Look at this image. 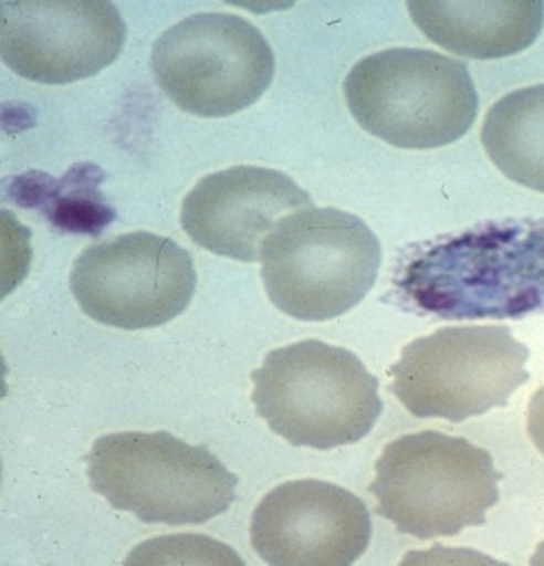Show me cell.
I'll use <instances>...</instances> for the list:
<instances>
[{
	"label": "cell",
	"instance_id": "2",
	"mask_svg": "<svg viewBox=\"0 0 544 566\" xmlns=\"http://www.w3.org/2000/svg\"><path fill=\"white\" fill-rule=\"evenodd\" d=\"M259 417L293 447L329 451L366 438L384 410L363 360L323 340L272 349L252 371Z\"/></svg>",
	"mask_w": 544,
	"mask_h": 566
},
{
	"label": "cell",
	"instance_id": "3",
	"mask_svg": "<svg viewBox=\"0 0 544 566\" xmlns=\"http://www.w3.org/2000/svg\"><path fill=\"white\" fill-rule=\"evenodd\" d=\"M261 279L282 313L325 322L366 297L381 268V243L358 216L341 209L289 213L261 245Z\"/></svg>",
	"mask_w": 544,
	"mask_h": 566
},
{
	"label": "cell",
	"instance_id": "12",
	"mask_svg": "<svg viewBox=\"0 0 544 566\" xmlns=\"http://www.w3.org/2000/svg\"><path fill=\"white\" fill-rule=\"evenodd\" d=\"M311 207V196L289 175L237 166L202 177L181 202L179 220L202 250L254 263L278 222Z\"/></svg>",
	"mask_w": 544,
	"mask_h": 566
},
{
	"label": "cell",
	"instance_id": "1",
	"mask_svg": "<svg viewBox=\"0 0 544 566\" xmlns=\"http://www.w3.org/2000/svg\"><path fill=\"white\" fill-rule=\"evenodd\" d=\"M397 293L440 319H522L544 311V220H494L420 248Z\"/></svg>",
	"mask_w": 544,
	"mask_h": 566
},
{
	"label": "cell",
	"instance_id": "8",
	"mask_svg": "<svg viewBox=\"0 0 544 566\" xmlns=\"http://www.w3.org/2000/svg\"><path fill=\"white\" fill-rule=\"evenodd\" d=\"M159 88L187 114L224 118L252 107L275 77V55L250 21L202 12L170 25L153 45Z\"/></svg>",
	"mask_w": 544,
	"mask_h": 566
},
{
	"label": "cell",
	"instance_id": "11",
	"mask_svg": "<svg viewBox=\"0 0 544 566\" xmlns=\"http://www.w3.org/2000/svg\"><path fill=\"white\" fill-rule=\"evenodd\" d=\"M373 537L370 512L327 481H291L270 490L250 522L257 555L272 566H349Z\"/></svg>",
	"mask_w": 544,
	"mask_h": 566
},
{
	"label": "cell",
	"instance_id": "17",
	"mask_svg": "<svg viewBox=\"0 0 544 566\" xmlns=\"http://www.w3.org/2000/svg\"><path fill=\"white\" fill-rule=\"evenodd\" d=\"M533 562L537 564V562H544V544L537 548V553H535V557H533Z\"/></svg>",
	"mask_w": 544,
	"mask_h": 566
},
{
	"label": "cell",
	"instance_id": "5",
	"mask_svg": "<svg viewBox=\"0 0 544 566\" xmlns=\"http://www.w3.org/2000/svg\"><path fill=\"white\" fill-rule=\"evenodd\" d=\"M490 451L438 431L408 433L381 451L370 492L379 516L408 537H453L483 526L499 501Z\"/></svg>",
	"mask_w": 544,
	"mask_h": 566
},
{
	"label": "cell",
	"instance_id": "4",
	"mask_svg": "<svg viewBox=\"0 0 544 566\" xmlns=\"http://www.w3.org/2000/svg\"><path fill=\"white\" fill-rule=\"evenodd\" d=\"M354 120L401 150H433L463 138L477 120L479 93L468 66L425 49H388L347 73Z\"/></svg>",
	"mask_w": 544,
	"mask_h": 566
},
{
	"label": "cell",
	"instance_id": "9",
	"mask_svg": "<svg viewBox=\"0 0 544 566\" xmlns=\"http://www.w3.org/2000/svg\"><path fill=\"white\" fill-rule=\"evenodd\" d=\"M80 308L105 326L142 332L187 311L198 274L191 254L150 231H132L86 248L71 270Z\"/></svg>",
	"mask_w": 544,
	"mask_h": 566
},
{
	"label": "cell",
	"instance_id": "15",
	"mask_svg": "<svg viewBox=\"0 0 544 566\" xmlns=\"http://www.w3.org/2000/svg\"><path fill=\"white\" fill-rule=\"evenodd\" d=\"M125 562H243L230 546L198 535H172L150 539Z\"/></svg>",
	"mask_w": 544,
	"mask_h": 566
},
{
	"label": "cell",
	"instance_id": "7",
	"mask_svg": "<svg viewBox=\"0 0 544 566\" xmlns=\"http://www.w3.org/2000/svg\"><path fill=\"white\" fill-rule=\"evenodd\" d=\"M529 356L506 326H447L404 347L390 390L420 419L461 423L509 406L531 379Z\"/></svg>",
	"mask_w": 544,
	"mask_h": 566
},
{
	"label": "cell",
	"instance_id": "13",
	"mask_svg": "<svg viewBox=\"0 0 544 566\" xmlns=\"http://www.w3.org/2000/svg\"><path fill=\"white\" fill-rule=\"evenodd\" d=\"M414 23L440 49L470 60H502L526 51L542 32L544 3L433 0L406 6Z\"/></svg>",
	"mask_w": 544,
	"mask_h": 566
},
{
	"label": "cell",
	"instance_id": "10",
	"mask_svg": "<svg viewBox=\"0 0 544 566\" xmlns=\"http://www.w3.org/2000/svg\"><path fill=\"white\" fill-rule=\"evenodd\" d=\"M125 23L105 0H19L0 6V55L17 75L71 84L116 62Z\"/></svg>",
	"mask_w": 544,
	"mask_h": 566
},
{
	"label": "cell",
	"instance_id": "14",
	"mask_svg": "<svg viewBox=\"0 0 544 566\" xmlns=\"http://www.w3.org/2000/svg\"><path fill=\"white\" fill-rule=\"evenodd\" d=\"M481 144L511 181L544 193V84L499 98L485 114Z\"/></svg>",
	"mask_w": 544,
	"mask_h": 566
},
{
	"label": "cell",
	"instance_id": "16",
	"mask_svg": "<svg viewBox=\"0 0 544 566\" xmlns=\"http://www.w3.org/2000/svg\"><path fill=\"white\" fill-rule=\"evenodd\" d=\"M526 429L533 444L544 455V386L531 397L529 412H526Z\"/></svg>",
	"mask_w": 544,
	"mask_h": 566
},
{
	"label": "cell",
	"instance_id": "6",
	"mask_svg": "<svg viewBox=\"0 0 544 566\" xmlns=\"http://www.w3.org/2000/svg\"><path fill=\"white\" fill-rule=\"evenodd\" d=\"M88 483L144 524L196 526L230 510L239 479L207 447L157 433H109L86 455Z\"/></svg>",
	"mask_w": 544,
	"mask_h": 566
}]
</instances>
